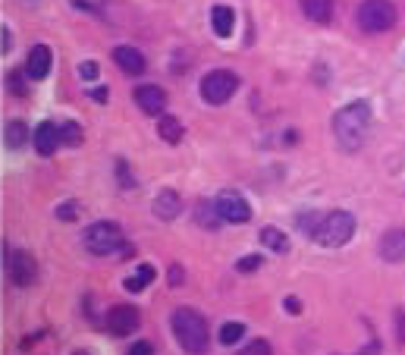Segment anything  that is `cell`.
<instances>
[{"instance_id":"cell-1","label":"cell","mask_w":405,"mask_h":355,"mask_svg":"<svg viewBox=\"0 0 405 355\" xmlns=\"http://www.w3.org/2000/svg\"><path fill=\"white\" fill-rule=\"evenodd\" d=\"M371 133V107L367 101H352L333 114V135L342 151H358Z\"/></svg>"},{"instance_id":"cell-2","label":"cell","mask_w":405,"mask_h":355,"mask_svg":"<svg viewBox=\"0 0 405 355\" xmlns=\"http://www.w3.org/2000/svg\"><path fill=\"white\" fill-rule=\"evenodd\" d=\"M170 327L176 342L183 346V352L189 355H204L211 346V330H208V317L195 308H176L170 315Z\"/></svg>"},{"instance_id":"cell-3","label":"cell","mask_w":405,"mask_h":355,"mask_svg":"<svg viewBox=\"0 0 405 355\" xmlns=\"http://www.w3.org/2000/svg\"><path fill=\"white\" fill-rule=\"evenodd\" d=\"M82 242L91 255H98V258L114 255V252H120V248H129L120 223H114V220H98V223H91V227H85Z\"/></svg>"},{"instance_id":"cell-4","label":"cell","mask_w":405,"mask_h":355,"mask_svg":"<svg viewBox=\"0 0 405 355\" xmlns=\"http://www.w3.org/2000/svg\"><path fill=\"white\" fill-rule=\"evenodd\" d=\"M355 20H358L361 32L383 35V32H390V29L396 26L399 13H396V3H392V0H361Z\"/></svg>"},{"instance_id":"cell-5","label":"cell","mask_w":405,"mask_h":355,"mask_svg":"<svg viewBox=\"0 0 405 355\" xmlns=\"http://www.w3.org/2000/svg\"><path fill=\"white\" fill-rule=\"evenodd\" d=\"M352 236H355V217L349 211H330V214L321 217L314 242L323 248H342Z\"/></svg>"},{"instance_id":"cell-6","label":"cell","mask_w":405,"mask_h":355,"mask_svg":"<svg viewBox=\"0 0 405 355\" xmlns=\"http://www.w3.org/2000/svg\"><path fill=\"white\" fill-rule=\"evenodd\" d=\"M198 91H201V101L211 104V107H220L229 98L239 91V76L233 70H211L208 76H201L198 82Z\"/></svg>"},{"instance_id":"cell-7","label":"cell","mask_w":405,"mask_h":355,"mask_svg":"<svg viewBox=\"0 0 405 355\" xmlns=\"http://www.w3.org/2000/svg\"><path fill=\"white\" fill-rule=\"evenodd\" d=\"M3 264H7V273L16 286H22V289H26V286H35V280H38V261H35L32 252L13 248V252L3 258Z\"/></svg>"},{"instance_id":"cell-8","label":"cell","mask_w":405,"mask_h":355,"mask_svg":"<svg viewBox=\"0 0 405 355\" xmlns=\"http://www.w3.org/2000/svg\"><path fill=\"white\" fill-rule=\"evenodd\" d=\"M142 324V315L135 305H114V308L107 311V317H104V327H107V333L114 336H129L135 333Z\"/></svg>"},{"instance_id":"cell-9","label":"cell","mask_w":405,"mask_h":355,"mask_svg":"<svg viewBox=\"0 0 405 355\" xmlns=\"http://www.w3.org/2000/svg\"><path fill=\"white\" fill-rule=\"evenodd\" d=\"M214 202H217V211H220L223 223H248L252 220V208H248V202L239 192H220Z\"/></svg>"},{"instance_id":"cell-10","label":"cell","mask_w":405,"mask_h":355,"mask_svg":"<svg viewBox=\"0 0 405 355\" xmlns=\"http://www.w3.org/2000/svg\"><path fill=\"white\" fill-rule=\"evenodd\" d=\"M51 66H54V54L47 45H35L26 57V79L32 82H45L51 76Z\"/></svg>"},{"instance_id":"cell-11","label":"cell","mask_w":405,"mask_h":355,"mask_svg":"<svg viewBox=\"0 0 405 355\" xmlns=\"http://www.w3.org/2000/svg\"><path fill=\"white\" fill-rule=\"evenodd\" d=\"M132 101L139 104L142 114H151V116H160L167 110V91L160 85H139L132 95Z\"/></svg>"},{"instance_id":"cell-12","label":"cell","mask_w":405,"mask_h":355,"mask_svg":"<svg viewBox=\"0 0 405 355\" xmlns=\"http://www.w3.org/2000/svg\"><path fill=\"white\" fill-rule=\"evenodd\" d=\"M32 142H35V151H38L41 158H51V154H57V148L63 145V142H60V126L57 123H38L32 133Z\"/></svg>"},{"instance_id":"cell-13","label":"cell","mask_w":405,"mask_h":355,"mask_svg":"<svg viewBox=\"0 0 405 355\" xmlns=\"http://www.w3.org/2000/svg\"><path fill=\"white\" fill-rule=\"evenodd\" d=\"M151 211H154L158 220L170 223L183 214V198H179V192H173V189H160L158 198H154V204H151Z\"/></svg>"},{"instance_id":"cell-14","label":"cell","mask_w":405,"mask_h":355,"mask_svg":"<svg viewBox=\"0 0 405 355\" xmlns=\"http://www.w3.org/2000/svg\"><path fill=\"white\" fill-rule=\"evenodd\" d=\"M114 63L120 66L126 76H142L145 73V57H142V51H135V47H129V45H120V47H114Z\"/></svg>"},{"instance_id":"cell-15","label":"cell","mask_w":405,"mask_h":355,"mask_svg":"<svg viewBox=\"0 0 405 355\" xmlns=\"http://www.w3.org/2000/svg\"><path fill=\"white\" fill-rule=\"evenodd\" d=\"M298 3H302V13L317 26H327L333 20V0H298Z\"/></svg>"},{"instance_id":"cell-16","label":"cell","mask_w":405,"mask_h":355,"mask_svg":"<svg viewBox=\"0 0 405 355\" xmlns=\"http://www.w3.org/2000/svg\"><path fill=\"white\" fill-rule=\"evenodd\" d=\"M211 26H214V35L217 38H229L233 35V29H236V13H233V7H214L211 10Z\"/></svg>"},{"instance_id":"cell-17","label":"cell","mask_w":405,"mask_h":355,"mask_svg":"<svg viewBox=\"0 0 405 355\" xmlns=\"http://www.w3.org/2000/svg\"><path fill=\"white\" fill-rule=\"evenodd\" d=\"M154 277H158V271H154L151 264H139L126 280H123V286H126V292H142L145 286L154 283Z\"/></svg>"},{"instance_id":"cell-18","label":"cell","mask_w":405,"mask_h":355,"mask_svg":"<svg viewBox=\"0 0 405 355\" xmlns=\"http://www.w3.org/2000/svg\"><path fill=\"white\" fill-rule=\"evenodd\" d=\"M261 246H264L267 252H273V255H286V252H289V236H286L283 229H277V227H264V229H261Z\"/></svg>"},{"instance_id":"cell-19","label":"cell","mask_w":405,"mask_h":355,"mask_svg":"<svg viewBox=\"0 0 405 355\" xmlns=\"http://www.w3.org/2000/svg\"><path fill=\"white\" fill-rule=\"evenodd\" d=\"M158 135L167 142V145H176V142L183 139V123L170 114H160L158 116Z\"/></svg>"},{"instance_id":"cell-20","label":"cell","mask_w":405,"mask_h":355,"mask_svg":"<svg viewBox=\"0 0 405 355\" xmlns=\"http://www.w3.org/2000/svg\"><path fill=\"white\" fill-rule=\"evenodd\" d=\"M3 142H7V148L20 151V148L29 142V126L22 120H10L7 126H3Z\"/></svg>"},{"instance_id":"cell-21","label":"cell","mask_w":405,"mask_h":355,"mask_svg":"<svg viewBox=\"0 0 405 355\" xmlns=\"http://www.w3.org/2000/svg\"><path fill=\"white\" fill-rule=\"evenodd\" d=\"M402 252H405V233H386L380 239V255L386 261H402Z\"/></svg>"},{"instance_id":"cell-22","label":"cell","mask_w":405,"mask_h":355,"mask_svg":"<svg viewBox=\"0 0 405 355\" xmlns=\"http://www.w3.org/2000/svg\"><path fill=\"white\" fill-rule=\"evenodd\" d=\"M195 217H198V227H204V229H217V223L223 220L220 211H217V202H201Z\"/></svg>"},{"instance_id":"cell-23","label":"cell","mask_w":405,"mask_h":355,"mask_svg":"<svg viewBox=\"0 0 405 355\" xmlns=\"http://www.w3.org/2000/svg\"><path fill=\"white\" fill-rule=\"evenodd\" d=\"M242 336H245V324H242V321H227L220 327V333H217V340H220L223 346H236Z\"/></svg>"},{"instance_id":"cell-24","label":"cell","mask_w":405,"mask_h":355,"mask_svg":"<svg viewBox=\"0 0 405 355\" xmlns=\"http://www.w3.org/2000/svg\"><path fill=\"white\" fill-rule=\"evenodd\" d=\"M57 126H60V142H63V145H70V148L82 145V126H79V123L66 120V123H57Z\"/></svg>"},{"instance_id":"cell-25","label":"cell","mask_w":405,"mask_h":355,"mask_svg":"<svg viewBox=\"0 0 405 355\" xmlns=\"http://www.w3.org/2000/svg\"><path fill=\"white\" fill-rule=\"evenodd\" d=\"M233 355H273V349H270V342H267V340H252Z\"/></svg>"},{"instance_id":"cell-26","label":"cell","mask_w":405,"mask_h":355,"mask_svg":"<svg viewBox=\"0 0 405 355\" xmlns=\"http://www.w3.org/2000/svg\"><path fill=\"white\" fill-rule=\"evenodd\" d=\"M261 264H264L261 255H245V258L236 261V271H239V273H254V271H261Z\"/></svg>"},{"instance_id":"cell-27","label":"cell","mask_w":405,"mask_h":355,"mask_svg":"<svg viewBox=\"0 0 405 355\" xmlns=\"http://www.w3.org/2000/svg\"><path fill=\"white\" fill-rule=\"evenodd\" d=\"M82 214V208H79V202H63L57 208V220H76V217Z\"/></svg>"},{"instance_id":"cell-28","label":"cell","mask_w":405,"mask_h":355,"mask_svg":"<svg viewBox=\"0 0 405 355\" xmlns=\"http://www.w3.org/2000/svg\"><path fill=\"white\" fill-rule=\"evenodd\" d=\"M79 79H82V82H95V79H98V63H95V60H82V63H79Z\"/></svg>"},{"instance_id":"cell-29","label":"cell","mask_w":405,"mask_h":355,"mask_svg":"<svg viewBox=\"0 0 405 355\" xmlns=\"http://www.w3.org/2000/svg\"><path fill=\"white\" fill-rule=\"evenodd\" d=\"M129 355H154V346H151V342H148V340H139V342H132Z\"/></svg>"},{"instance_id":"cell-30","label":"cell","mask_w":405,"mask_h":355,"mask_svg":"<svg viewBox=\"0 0 405 355\" xmlns=\"http://www.w3.org/2000/svg\"><path fill=\"white\" fill-rule=\"evenodd\" d=\"M185 283V271L179 264H173L170 267V286H183Z\"/></svg>"},{"instance_id":"cell-31","label":"cell","mask_w":405,"mask_h":355,"mask_svg":"<svg viewBox=\"0 0 405 355\" xmlns=\"http://www.w3.org/2000/svg\"><path fill=\"white\" fill-rule=\"evenodd\" d=\"M283 305H286V311H289V315H298V311H302V302H298L296 296H286Z\"/></svg>"},{"instance_id":"cell-32","label":"cell","mask_w":405,"mask_h":355,"mask_svg":"<svg viewBox=\"0 0 405 355\" xmlns=\"http://www.w3.org/2000/svg\"><path fill=\"white\" fill-rule=\"evenodd\" d=\"M20 73H10L7 76V82H10V91H16V95H22V82H20Z\"/></svg>"},{"instance_id":"cell-33","label":"cell","mask_w":405,"mask_h":355,"mask_svg":"<svg viewBox=\"0 0 405 355\" xmlns=\"http://www.w3.org/2000/svg\"><path fill=\"white\" fill-rule=\"evenodd\" d=\"M116 170H120V183L126 186V189H129V186H135V179H129V170H126V164H123V160L116 164Z\"/></svg>"},{"instance_id":"cell-34","label":"cell","mask_w":405,"mask_h":355,"mask_svg":"<svg viewBox=\"0 0 405 355\" xmlns=\"http://www.w3.org/2000/svg\"><path fill=\"white\" fill-rule=\"evenodd\" d=\"M91 98H95V101H98V104H107L110 91H107V89H95V91H91Z\"/></svg>"},{"instance_id":"cell-35","label":"cell","mask_w":405,"mask_h":355,"mask_svg":"<svg viewBox=\"0 0 405 355\" xmlns=\"http://www.w3.org/2000/svg\"><path fill=\"white\" fill-rule=\"evenodd\" d=\"M0 41H3V54H10V45H13V38H10L7 26H3V38H0Z\"/></svg>"},{"instance_id":"cell-36","label":"cell","mask_w":405,"mask_h":355,"mask_svg":"<svg viewBox=\"0 0 405 355\" xmlns=\"http://www.w3.org/2000/svg\"><path fill=\"white\" fill-rule=\"evenodd\" d=\"M76 355H91V352H85V349H82V352H76Z\"/></svg>"}]
</instances>
